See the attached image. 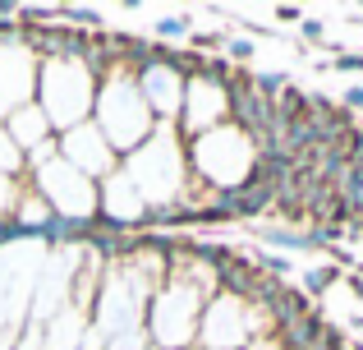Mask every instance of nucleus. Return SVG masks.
Listing matches in <instances>:
<instances>
[{"mask_svg":"<svg viewBox=\"0 0 363 350\" xmlns=\"http://www.w3.org/2000/svg\"><path fill=\"white\" fill-rule=\"evenodd\" d=\"M345 111H363V83H359V88H350V92H345Z\"/></svg>","mask_w":363,"mask_h":350,"instance_id":"nucleus-17","label":"nucleus"},{"mask_svg":"<svg viewBox=\"0 0 363 350\" xmlns=\"http://www.w3.org/2000/svg\"><path fill=\"white\" fill-rule=\"evenodd\" d=\"M0 175H9V180H23L28 175V157L18 153V143L5 134V125H0Z\"/></svg>","mask_w":363,"mask_h":350,"instance_id":"nucleus-12","label":"nucleus"},{"mask_svg":"<svg viewBox=\"0 0 363 350\" xmlns=\"http://www.w3.org/2000/svg\"><path fill=\"white\" fill-rule=\"evenodd\" d=\"M230 55H235V60H248V55H253V46H248V42H230Z\"/></svg>","mask_w":363,"mask_h":350,"instance_id":"nucleus-18","label":"nucleus"},{"mask_svg":"<svg viewBox=\"0 0 363 350\" xmlns=\"http://www.w3.org/2000/svg\"><path fill=\"white\" fill-rule=\"evenodd\" d=\"M147 341H157L161 350H179L194 341L198 332V290L184 277H166L161 290L147 305V323H143Z\"/></svg>","mask_w":363,"mask_h":350,"instance_id":"nucleus-5","label":"nucleus"},{"mask_svg":"<svg viewBox=\"0 0 363 350\" xmlns=\"http://www.w3.org/2000/svg\"><path fill=\"white\" fill-rule=\"evenodd\" d=\"M92 125L106 134V143L116 148V157L133 153V148H143L152 138V129H157V116L147 111V102H143V88H138V60H120L116 55V70H106L97 79V106H92Z\"/></svg>","mask_w":363,"mask_h":350,"instance_id":"nucleus-1","label":"nucleus"},{"mask_svg":"<svg viewBox=\"0 0 363 350\" xmlns=\"http://www.w3.org/2000/svg\"><path fill=\"white\" fill-rule=\"evenodd\" d=\"M97 207H101L97 217L106 226H116V235L129 231V226H138V222H147V203H143V194L129 185V175H124V171L106 175L97 185Z\"/></svg>","mask_w":363,"mask_h":350,"instance_id":"nucleus-8","label":"nucleus"},{"mask_svg":"<svg viewBox=\"0 0 363 350\" xmlns=\"http://www.w3.org/2000/svg\"><path fill=\"white\" fill-rule=\"evenodd\" d=\"M37 65L42 60L33 55V46H23L18 37L0 42V120L37 102Z\"/></svg>","mask_w":363,"mask_h":350,"instance_id":"nucleus-6","label":"nucleus"},{"mask_svg":"<svg viewBox=\"0 0 363 350\" xmlns=\"http://www.w3.org/2000/svg\"><path fill=\"white\" fill-rule=\"evenodd\" d=\"M14 203H18V180H9V175H0V226L14 217Z\"/></svg>","mask_w":363,"mask_h":350,"instance_id":"nucleus-13","label":"nucleus"},{"mask_svg":"<svg viewBox=\"0 0 363 350\" xmlns=\"http://www.w3.org/2000/svg\"><path fill=\"white\" fill-rule=\"evenodd\" d=\"M55 143H60V157L74 166V171H83L88 180H106V175H116L120 171V157H116V148L106 143V134H101L92 120H83V125H74V129H65V134H55Z\"/></svg>","mask_w":363,"mask_h":350,"instance_id":"nucleus-7","label":"nucleus"},{"mask_svg":"<svg viewBox=\"0 0 363 350\" xmlns=\"http://www.w3.org/2000/svg\"><path fill=\"white\" fill-rule=\"evenodd\" d=\"M331 65H336V70H345V74H363V51H340Z\"/></svg>","mask_w":363,"mask_h":350,"instance_id":"nucleus-15","label":"nucleus"},{"mask_svg":"<svg viewBox=\"0 0 363 350\" xmlns=\"http://www.w3.org/2000/svg\"><path fill=\"white\" fill-rule=\"evenodd\" d=\"M331 281H340V268H313L308 272V290H313V295H322Z\"/></svg>","mask_w":363,"mask_h":350,"instance_id":"nucleus-14","label":"nucleus"},{"mask_svg":"<svg viewBox=\"0 0 363 350\" xmlns=\"http://www.w3.org/2000/svg\"><path fill=\"white\" fill-rule=\"evenodd\" d=\"M97 65L79 55H46L37 65V106L51 120L55 134L83 125L97 106Z\"/></svg>","mask_w":363,"mask_h":350,"instance_id":"nucleus-2","label":"nucleus"},{"mask_svg":"<svg viewBox=\"0 0 363 350\" xmlns=\"http://www.w3.org/2000/svg\"><path fill=\"white\" fill-rule=\"evenodd\" d=\"M272 314L281 318V327L285 323H299V318H308V300L299 295V290H276V300H272Z\"/></svg>","mask_w":363,"mask_h":350,"instance_id":"nucleus-11","label":"nucleus"},{"mask_svg":"<svg viewBox=\"0 0 363 350\" xmlns=\"http://www.w3.org/2000/svg\"><path fill=\"white\" fill-rule=\"evenodd\" d=\"M0 125H5V134L18 143V153H23V157L42 153V148L55 138L51 120L42 116V106H37V102H33V106H23V111H14V116H9V120H0Z\"/></svg>","mask_w":363,"mask_h":350,"instance_id":"nucleus-9","label":"nucleus"},{"mask_svg":"<svg viewBox=\"0 0 363 350\" xmlns=\"http://www.w3.org/2000/svg\"><path fill=\"white\" fill-rule=\"evenodd\" d=\"M157 33H161V37H184V33H189V23H184V18H161Z\"/></svg>","mask_w":363,"mask_h":350,"instance_id":"nucleus-16","label":"nucleus"},{"mask_svg":"<svg viewBox=\"0 0 363 350\" xmlns=\"http://www.w3.org/2000/svg\"><path fill=\"white\" fill-rule=\"evenodd\" d=\"M33 189L46 207H51L60 222L83 226L88 217H97V180H88L83 171H74L65 157H51V162L33 166Z\"/></svg>","mask_w":363,"mask_h":350,"instance_id":"nucleus-4","label":"nucleus"},{"mask_svg":"<svg viewBox=\"0 0 363 350\" xmlns=\"http://www.w3.org/2000/svg\"><path fill=\"white\" fill-rule=\"evenodd\" d=\"M281 346L285 350H318L322 346V318H299V323L281 327Z\"/></svg>","mask_w":363,"mask_h":350,"instance_id":"nucleus-10","label":"nucleus"},{"mask_svg":"<svg viewBox=\"0 0 363 350\" xmlns=\"http://www.w3.org/2000/svg\"><path fill=\"white\" fill-rule=\"evenodd\" d=\"M120 171L129 175V185L143 194L147 212H152V203H157V207H170V198L179 194V185H184V171H189L184 138H179L170 125H157L147 143L133 148V153L120 162Z\"/></svg>","mask_w":363,"mask_h":350,"instance_id":"nucleus-3","label":"nucleus"}]
</instances>
